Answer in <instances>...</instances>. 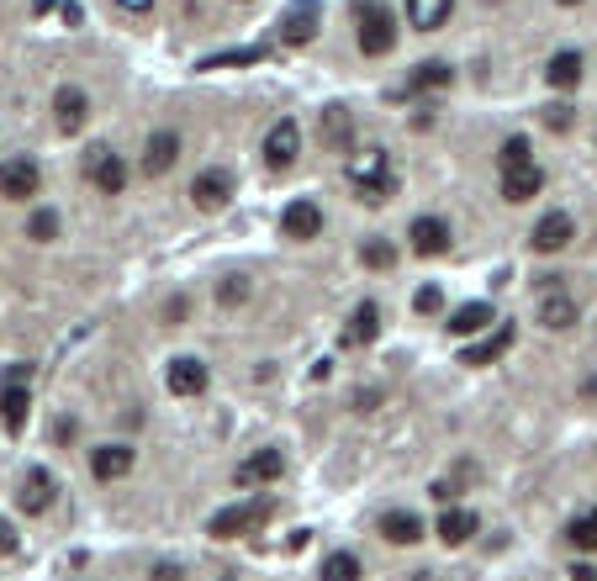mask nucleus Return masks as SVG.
Returning a JSON list of instances; mask_svg holds the SVG:
<instances>
[{
  "label": "nucleus",
  "instance_id": "nucleus-4",
  "mask_svg": "<svg viewBox=\"0 0 597 581\" xmlns=\"http://www.w3.org/2000/svg\"><path fill=\"white\" fill-rule=\"evenodd\" d=\"M27 381H32V365H11L6 381H0V423H6V434H22L27 428V412H32Z\"/></svg>",
  "mask_w": 597,
  "mask_h": 581
},
{
  "label": "nucleus",
  "instance_id": "nucleus-21",
  "mask_svg": "<svg viewBox=\"0 0 597 581\" xmlns=\"http://www.w3.org/2000/svg\"><path fill=\"white\" fill-rule=\"evenodd\" d=\"M539 191H545V170H539V164H524V170H502V196H508L513 206L534 201Z\"/></svg>",
  "mask_w": 597,
  "mask_h": 581
},
{
  "label": "nucleus",
  "instance_id": "nucleus-7",
  "mask_svg": "<svg viewBox=\"0 0 597 581\" xmlns=\"http://www.w3.org/2000/svg\"><path fill=\"white\" fill-rule=\"evenodd\" d=\"M317 22H323V6H317V0H291L286 16H281V43L286 48H307L317 37Z\"/></svg>",
  "mask_w": 597,
  "mask_h": 581
},
{
  "label": "nucleus",
  "instance_id": "nucleus-17",
  "mask_svg": "<svg viewBox=\"0 0 597 581\" xmlns=\"http://www.w3.org/2000/svg\"><path fill=\"white\" fill-rule=\"evenodd\" d=\"M381 339V307L376 302H360L349 312V328H344V349H365V344H376Z\"/></svg>",
  "mask_w": 597,
  "mask_h": 581
},
{
  "label": "nucleus",
  "instance_id": "nucleus-9",
  "mask_svg": "<svg viewBox=\"0 0 597 581\" xmlns=\"http://www.w3.org/2000/svg\"><path fill=\"white\" fill-rule=\"evenodd\" d=\"M191 201L201 206V212H222V206L233 201V170H201L196 180H191Z\"/></svg>",
  "mask_w": 597,
  "mask_h": 581
},
{
  "label": "nucleus",
  "instance_id": "nucleus-33",
  "mask_svg": "<svg viewBox=\"0 0 597 581\" xmlns=\"http://www.w3.org/2000/svg\"><path fill=\"white\" fill-rule=\"evenodd\" d=\"M360 265L365 270H391V265H397V249H391L386 238H365L360 243Z\"/></svg>",
  "mask_w": 597,
  "mask_h": 581
},
{
  "label": "nucleus",
  "instance_id": "nucleus-16",
  "mask_svg": "<svg viewBox=\"0 0 597 581\" xmlns=\"http://www.w3.org/2000/svg\"><path fill=\"white\" fill-rule=\"evenodd\" d=\"M286 476V455L281 449H259V455H249L244 465H238V486H270Z\"/></svg>",
  "mask_w": 597,
  "mask_h": 581
},
{
  "label": "nucleus",
  "instance_id": "nucleus-5",
  "mask_svg": "<svg viewBox=\"0 0 597 581\" xmlns=\"http://www.w3.org/2000/svg\"><path fill=\"white\" fill-rule=\"evenodd\" d=\"M85 175H90V185H96L101 196H122L127 180H133V170H127V159L117 154V148H90Z\"/></svg>",
  "mask_w": 597,
  "mask_h": 581
},
{
  "label": "nucleus",
  "instance_id": "nucleus-14",
  "mask_svg": "<svg viewBox=\"0 0 597 581\" xmlns=\"http://www.w3.org/2000/svg\"><path fill=\"white\" fill-rule=\"evenodd\" d=\"M175 159H180V133H170V127H159L154 138L143 143V175H170L175 170Z\"/></svg>",
  "mask_w": 597,
  "mask_h": 581
},
{
  "label": "nucleus",
  "instance_id": "nucleus-19",
  "mask_svg": "<svg viewBox=\"0 0 597 581\" xmlns=\"http://www.w3.org/2000/svg\"><path fill=\"white\" fill-rule=\"evenodd\" d=\"M513 339H518V333H513V323H502L497 333H481L476 344H465L460 365H492V360H502V354L513 349Z\"/></svg>",
  "mask_w": 597,
  "mask_h": 581
},
{
  "label": "nucleus",
  "instance_id": "nucleus-41",
  "mask_svg": "<svg viewBox=\"0 0 597 581\" xmlns=\"http://www.w3.org/2000/svg\"><path fill=\"white\" fill-rule=\"evenodd\" d=\"M571 581H597V571H592V566H576V571H571Z\"/></svg>",
  "mask_w": 597,
  "mask_h": 581
},
{
  "label": "nucleus",
  "instance_id": "nucleus-39",
  "mask_svg": "<svg viewBox=\"0 0 597 581\" xmlns=\"http://www.w3.org/2000/svg\"><path fill=\"white\" fill-rule=\"evenodd\" d=\"M11 550H16V529H11L6 518H0V555H11Z\"/></svg>",
  "mask_w": 597,
  "mask_h": 581
},
{
  "label": "nucleus",
  "instance_id": "nucleus-6",
  "mask_svg": "<svg viewBox=\"0 0 597 581\" xmlns=\"http://www.w3.org/2000/svg\"><path fill=\"white\" fill-rule=\"evenodd\" d=\"M37 191H43V170H37V159L11 154L6 164H0V196H6V201H32Z\"/></svg>",
  "mask_w": 597,
  "mask_h": 581
},
{
  "label": "nucleus",
  "instance_id": "nucleus-42",
  "mask_svg": "<svg viewBox=\"0 0 597 581\" xmlns=\"http://www.w3.org/2000/svg\"><path fill=\"white\" fill-rule=\"evenodd\" d=\"M117 6H127V11H148L154 0H117Z\"/></svg>",
  "mask_w": 597,
  "mask_h": 581
},
{
  "label": "nucleus",
  "instance_id": "nucleus-23",
  "mask_svg": "<svg viewBox=\"0 0 597 581\" xmlns=\"http://www.w3.org/2000/svg\"><path fill=\"white\" fill-rule=\"evenodd\" d=\"M349 143H354L349 106H323V148L328 154H349Z\"/></svg>",
  "mask_w": 597,
  "mask_h": 581
},
{
  "label": "nucleus",
  "instance_id": "nucleus-26",
  "mask_svg": "<svg viewBox=\"0 0 597 581\" xmlns=\"http://www.w3.org/2000/svg\"><path fill=\"white\" fill-rule=\"evenodd\" d=\"M455 0H407V27L418 32H439L444 22H450Z\"/></svg>",
  "mask_w": 597,
  "mask_h": 581
},
{
  "label": "nucleus",
  "instance_id": "nucleus-12",
  "mask_svg": "<svg viewBox=\"0 0 597 581\" xmlns=\"http://www.w3.org/2000/svg\"><path fill=\"white\" fill-rule=\"evenodd\" d=\"M207 365L196 360V354H180V360H170V370H164V386L175 391V397H201L207 391Z\"/></svg>",
  "mask_w": 597,
  "mask_h": 581
},
{
  "label": "nucleus",
  "instance_id": "nucleus-34",
  "mask_svg": "<svg viewBox=\"0 0 597 581\" xmlns=\"http://www.w3.org/2000/svg\"><path fill=\"white\" fill-rule=\"evenodd\" d=\"M27 238L32 243H53L59 238V212H32L27 217Z\"/></svg>",
  "mask_w": 597,
  "mask_h": 581
},
{
  "label": "nucleus",
  "instance_id": "nucleus-8",
  "mask_svg": "<svg viewBox=\"0 0 597 581\" xmlns=\"http://www.w3.org/2000/svg\"><path fill=\"white\" fill-rule=\"evenodd\" d=\"M296 154H302V127H296L291 117H281V122L270 127V138H265V164L281 175V170H291V164H296Z\"/></svg>",
  "mask_w": 597,
  "mask_h": 581
},
{
  "label": "nucleus",
  "instance_id": "nucleus-36",
  "mask_svg": "<svg viewBox=\"0 0 597 581\" xmlns=\"http://www.w3.org/2000/svg\"><path fill=\"white\" fill-rule=\"evenodd\" d=\"M244 302H249V280L244 275H228L217 286V307H244Z\"/></svg>",
  "mask_w": 597,
  "mask_h": 581
},
{
  "label": "nucleus",
  "instance_id": "nucleus-40",
  "mask_svg": "<svg viewBox=\"0 0 597 581\" xmlns=\"http://www.w3.org/2000/svg\"><path fill=\"white\" fill-rule=\"evenodd\" d=\"M154 581H180V566H170V560H164V566H154Z\"/></svg>",
  "mask_w": 597,
  "mask_h": 581
},
{
  "label": "nucleus",
  "instance_id": "nucleus-37",
  "mask_svg": "<svg viewBox=\"0 0 597 581\" xmlns=\"http://www.w3.org/2000/svg\"><path fill=\"white\" fill-rule=\"evenodd\" d=\"M539 117H545V127H550V133H566V127H571V106H566V101H555V106H545V111H539Z\"/></svg>",
  "mask_w": 597,
  "mask_h": 581
},
{
  "label": "nucleus",
  "instance_id": "nucleus-3",
  "mask_svg": "<svg viewBox=\"0 0 597 581\" xmlns=\"http://www.w3.org/2000/svg\"><path fill=\"white\" fill-rule=\"evenodd\" d=\"M270 513H275L270 497H249V502H233V508H217L207 529H212L217 539H244V534H254V529H265Z\"/></svg>",
  "mask_w": 597,
  "mask_h": 581
},
{
  "label": "nucleus",
  "instance_id": "nucleus-11",
  "mask_svg": "<svg viewBox=\"0 0 597 581\" xmlns=\"http://www.w3.org/2000/svg\"><path fill=\"white\" fill-rule=\"evenodd\" d=\"M281 233L291 238V243H307V238H317V233H323V206H317V201H291L286 206V212H281Z\"/></svg>",
  "mask_w": 597,
  "mask_h": 581
},
{
  "label": "nucleus",
  "instance_id": "nucleus-25",
  "mask_svg": "<svg viewBox=\"0 0 597 581\" xmlns=\"http://www.w3.org/2000/svg\"><path fill=\"white\" fill-rule=\"evenodd\" d=\"M476 529H481V518L471 508H444V518L434 523V534L444 545H465V539H476Z\"/></svg>",
  "mask_w": 597,
  "mask_h": 581
},
{
  "label": "nucleus",
  "instance_id": "nucleus-27",
  "mask_svg": "<svg viewBox=\"0 0 597 581\" xmlns=\"http://www.w3.org/2000/svg\"><path fill=\"white\" fill-rule=\"evenodd\" d=\"M539 323H545L550 333H566V328H576V302L566 291H550L545 302H539Z\"/></svg>",
  "mask_w": 597,
  "mask_h": 581
},
{
  "label": "nucleus",
  "instance_id": "nucleus-29",
  "mask_svg": "<svg viewBox=\"0 0 597 581\" xmlns=\"http://www.w3.org/2000/svg\"><path fill=\"white\" fill-rule=\"evenodd\" d=\"M270 48L254 43V48H228V53H212V59H201V69H238V64H265Z\"/></svg>",
  "mask_w": 597,
  "mask_h": 581
},
{
  "label": "nucleus",
  "instance_id": "nucleus-22",
  "mask_svg": "<svg viewBox=\"0 0 597 581\" xmlns=\"http://www.w3.org/2000/svg\"><path fill=\"white\" fill-rule=\"evenodd\" d=\"M53 492H59V486H53V476L43 471V465H32V471L22 476V497H16V502H22V513H48V502H53Z\"/></svg>",
  "mask_w": 597,
  "mask_h": 581
},
{
  "label": "nucleus",
  "instance_id": "nucleus-2",
  "mask_svg": "<svg viewBox=\"0 0 597 581\" xmlns=\"http://www.w3.org/2000/svg\"><path fill=\"white\" fill-rule=\"evenodd\" d=\"M354 22H360V53L365 59H386L391 48H397V16H391V6H381V0H354Z\"/></svg>",
  "mask_w": 597,
  "mask_h": 581
},
{
  "label": "nucleus",
  "instance_id": "nucleus-1",
  "mask_svg": "<svg viewBox=\"0 0 597 581\" xmlns=\"http://www.w3.org/2000/svg\"><path fill=\"white\" fill-rule=\"evenodd\" d=\"M344 175L354 185V196H360L365 206H381L397 196V170H391V159L381 154V148H360L349 164H344Z\"/></svg>",
  "mask_w": 597,
  "mask_h": 581
},
{
  "label": "nucleus",
  "instance_id": "nucleus-31",
  "mask_svg": "<svg viewBox=\"0 0 597 581\" xmlns=\"http://www.w3.org/2000/svg\"><path fill=\"white\" fill-rule=\"evenodd\" d=\"M455 80V69L444 64V59H434V64H418L413 69V80H407V90H444Z\"/></svg>",
  "mask_w": 597,
  "mask_h": 581
},
{
  "label": "nucleus",
  "instance_id": "nucleus-38",
  "mask_svg": "<svg viewBox=\"0 0 597 581\" xmlns=\"http://www.w3.org/2000/svg\"><path fill=\"white\" fill-rule=\"evenodd\" d=\"M413 307H418L423 317H434V312L444 307V291H439V286H423V291L413 296Z\"/></svg>",
  "mask_w": 597,
  "mask_h": 581
},
{
  "label": "nucleus",
  "instance_id": "nucleus-28",
  "mask_svg": "<svg viewBox=\"0 0 597 581\" xmlns=\"http://www.w3.org/2000/svg\"><path fill=\"white\" fill-rule=\"evenodd\" d=\"M545 80L555 85V90H571V85H582V53H555V59L545 64Z\"/></svg>",
  "mask_w": 597,
  "mask_h": 581
},
{
  "label": "nucleus",
  "instance_id": "nucleus-24",
  "mask_svg": "<svg viewBox=\"0 0 597 581\" xmlns=\"http://www.w3.org/2000/svg\"><path fill=\"white\" fill-rule=\"evenodd\" d=\"M381 534L391 539V545H418V539H423L428 529H423V518H418V513L391 508V513H381Z\"/></svg>",
  "mask_w": 597,
  "mask_h": 581
},
{
  "label": "nucleus",
  "instance_id": "nucleus-13",
  "mask_svg": "<svg viewBox=\"0 0 597 581\" xmlns=\"http://www.w3.org/2000/svg\"><path fill=\"white\" fill-rule=\"evenodd\" d=\"M53 122H59V133H69V138L90 122V96L80 85H64L59 96H53Z\"/></svg>",
  "mask_w": 597,
  "mask_h": 581
},
{
  "label": "nucleus",
  "instance_id": "nucleus-20",
  "mask_svg": "<svg viewBox=\"0 0 597 581\" xmlns=\"http://www.w3.org/2000/svg\"><path fill=\"white\" fill-rule=\"evenodd\" d=\"M492 317H497L492 302H465V307L450 312V323H444V328H450L455 339H481V333L492 328Z\"/></svg>",
  "mask_w": 597,
  "mask_h": 581
},
{
  "label": "nucleus",
  "instance_id": "nucleus-30",
  "mask_svg": "<svg viewBox=\"0 0 597 581\" xmlns=\"http://www.w3.org/2000/svg\"><path fill=\"white\" fill-rule=\"evenodd\" d=\"M497 164H502V170H524V164H534V143H529L524 133L502 138V148H497Z\"/></svg>",
  "mask_w": 597,
  "mask_h": 581
},
{
  "label": "nucleus",
  "instance_id": "nucleus-10",
  "mask_svg": "<svg viewBox=\"0 0 597 581\" xmlns=\"http://www.w3.org/2000/svg\"><path fill=\"white\" fill-rule=\"evenodd\" d=\"M407 238H413V254L423 259H439V254H450V222L444 217H413V228H407Z\"/></svg>",
  "mask_w": 597,
  "mask_h": 581
},
{
  "label": "nucleus",
  "instance_id": "nucleus-15",
  "mask_svg": "<svg viewBox=\"0 0 597 581\" xmlns=\"http://www.w3.org/2000/svg\"><path fill=\"white\" fill-rule=\"evenodd\" d=\"M576 238V222H571V212H545V217H539L534 222V249L539 254H555V249H566V243Z\"/></svg>",
  "mask_w": 597,
  "mask_h": 581
},
{
  "label": "nucleus",
  "instance_id": "nucleus-18",
  "mask_svg": "<svg viewBox=\"0 0 597 581\" xmlns=\"http://www.w3.org/2000/svg\"><path fill=\"white\" fill-rule=\"evenodd\" d=\"M133 449L127 444H101V449H90V476L96 481H122L127 471H133Z\"/></svg>",
  "mask_w": 597,
  "mask_h": 581
},
{
  "label": "nucleus",
  "instance_id": "nucleus-32",
  "mask_svg": "<svg viewBox=\"0 0 597 581\" xmlns=\"http://www.w3.org/2000/svg\"><path fill=\"white\" fill-rule=\"evenodd\" d=\"M360 555L354 550H333L328 560H323V581H360Z\"/></svg>",
  "mask_w": 597,
  "mask_h": 581
},
{
  "label": "nucleus",
  "instance_id": "nucleus-35",
  "mask_svg": "<svg viewBox=\"0 0 597 581\" xmlns=\"http://www.w3.org/2000/svg\"><path fill=\"white\" fill-rule=\"evenodd\" d=\"M566 539H571L576 550H597V508H592L587 518H576L571 529H566Z\"/></svg>",
  "mask_w": 597,
  "mask_h": 581
},
{
  "label": "nucleus",
  "instance_id": "nucleus-43",
  "mask_svg": "<svg viewBox=\"0 0 597 581\" xmlns=\"http://www.w3.org/2000/svg\"><path fill=\"white\" fill-rule=\"evenodd\" d=\"M561 6H582V0H561Z\"/></svg>",
  "mask_w": 597,
  "mask_h": 581
}]
</instances>
